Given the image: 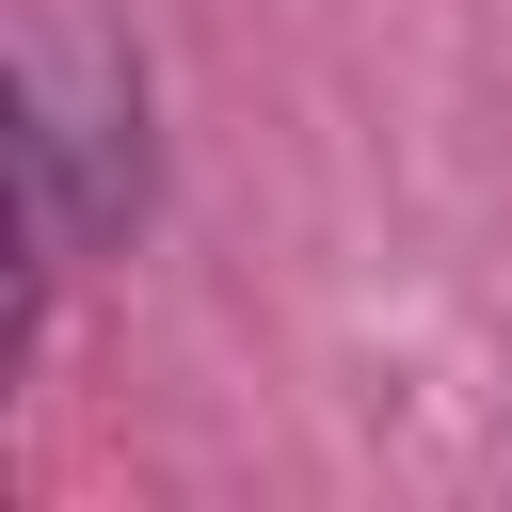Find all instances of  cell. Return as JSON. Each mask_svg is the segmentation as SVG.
I'll list each match as a JSON object with an SVG mask.
<instances>
[{"label":"cell","instance_id":"obj_1","mask_svg":"<svg viewBox=\"0 0 512 512\" xmlns=\"http://www.w3.org/2000/svg\"><path fill=\"white\" fill-rule=\"evenodd\" d=\"M144 192H160V160H144V64H128V32H32L16 48V224L48 240V256H112L128 224H144Z\"/></svg>","mask_w":512,"mask_h":512}]
</instances>
